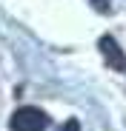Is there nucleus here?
<instances>
[{
	"mask_svg": "<svg viewBox=\"0 0 126 131\" xmlns=\"http://www.w3.org/2000/svg\"><path fill=\"white\" fill-rule=\"evenodd\" d=\"M46 125H49V117L40 111V108H34V105L17 108L12 114V120H9L12 131H46Z\"/></svg>",
	"mask_w": 126,
	"mask_h": 131,
	"instance_id": "f257e3e1",
	"label": "nucleus"
},
{
	"mask_svg": "<svg viewBox=\"0 0 126 131\" xmlns=\"http://www.w3.org/2000/svg\"><path fill=\"white\" fill-rule=\"evenodd\" d=\"M97 46H100V54L106 57V63L112 66L115 71H126V57H123V51H120V46H118V40H115V37L103 34Z\"/></svg>",
	"mask_w": 126,
	"mask_h": 131,
	"instance_id": "f03ea898",
	"label": "nucleus"
},
{
	"mask_svg": "<svg viewBox=\"0 0 126 131\" xmlns=\"http://www.w3.org/2000/svg\"><path fill=\"white\" fill-rule=\"evenodd\" d=\"M57 131H80V123H77V120H66Z\"/></svg>",
	"mask_w": 126,
	"mask_h": 131,
	"instance_id": "7ed1b4c3",
	"label": "nucleus"
},
{
	"mask_svg": "<svg viewBox=\"0 0 126 131\" xmlns=\"http://www.w3.org/2000/svg\"><path fill=\"white\" fill-rule=\"evenodd\" d=\"M89 3H92L97 12H109V9H112V3H109V0H89Z\"/></svg>",
	"mask_w": 126,
	"mask_h": 131,
	"instance_id": "20e7f679",
	"label": "nucleus"
}]
</instances>
